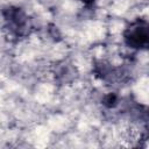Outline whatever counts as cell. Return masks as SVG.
Here are the masks:
<instances>
[{"mask_svg": "<svg viewBox=\"0 0 149 149\" xmlns=\"http://www.w3.org/2000/svg\"><path fill=\"white\" fill-rule=\"evenodd\" d=\"M123 43L133 50H147L149 45V23L143 17L130 21L122 31Z\"/></svg>", "mask_w": 149, "mask_h": 149, "instance_id": "cell-2", "label": "cell"}, {"mask_svg": "<svg viewBox=\"0 0 149 149\" xmlns=\"http://www.w3.org/2000/svg\"><path fill=\"white\" fill-rule=\"evenodd\" d=\"M118 102H119V97H118L115 93H108V94H106V95L104 97V99H102V104H104L106 107H108V108L115 107V106L118 105Z\"/></svg>", "mask_w": 149, "mask_h": 149, "instance_id": "cell-3", "label": "cell"}, {"mask_svg": "<svg viewBox=\"0 0 149 149\" xmlns=\"http://www.w3.org/2000/svg\"><path fill=\"white\" fill-rule=\"evenodd\" d=\"M3 26L8 35L15 38L26 37L31 28L28 14L17 6H6L1 10Z\"/></svg>", "mask_w": 149, "mask_h": 149, "instance_id": "cell-1", "label": "cell"}, {"mask_svg": "<svg viewBox=\"0 0 149 149\" xmlns=\"http://www.w3.org/2000/svg\"><path fill=\"white\" fill-rule=\"evenodd\" d=\"M79 2H81L85 7H92L94 3H95V1L97 0H78Z\"/></svg>", "mask_w": 149, "mask_h": 149, "instance_id": "cell-4", "label": "cell"}]
</instances>
